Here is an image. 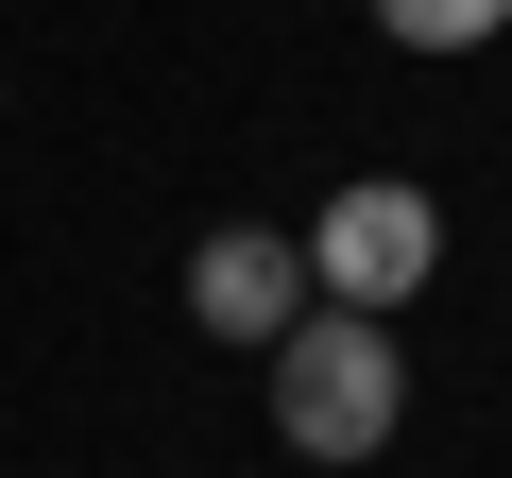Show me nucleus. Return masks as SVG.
Here are the masks:
<instances>
[{"label":"nucleus","instance_id":"obj_1","mask_svg":"<svg viewBox=\"0 0 512 478\" xmlns=\"http://www.w3.org/2000/svg\"><path fill=\"white\" fill-rule=\"evenodd\" d=\"M393 410H410L393 308H325V291H308L291 342H274V444H291V461H376Z\"/></svg>","mask_w":512,"mask_h":478},{"label":"nucleus","instance_id":"obj_4","mask_svg":"<svg viewBox=\"0 0 512 478\" xmlns=\"http://www.w3.org/2000/svg\"><path fill=\"white\" fill-rule=\"evenodd\" d=\"M495 18H512V0H376V35H393V52H478Z\"/></svg>","mask_w":512,"mask_h":478},{"label":"nucleus","instance_id":"obj_2","mask_svg":"<svg viewBox=\"0 0 512 478\" xmlns=\"http://www.w3.org/2000/svg\"><path fill=\"white\" fill-rule=\"evenodd\" d=\"M427 274H444V205H427L410 171H359V188L308 222V291H325V308H410Z\"/></svg>","mask_w":512,"mask_h":478},{"label":"nucleus","instance_id":"obj_3","mask_svg":"<svg viewBox=\"0 0 512 478\" xmlns=\"http://www.w3.org/2000/svg\"><path fill=\"white\" fill-rule=\"evenodd\" d=\"M188 308H205L222 342H256V359H274V342H291V308H308V239H291V222H205Z\"/></svg>","mask_w":512,"mask_h":478}]
</instances>
